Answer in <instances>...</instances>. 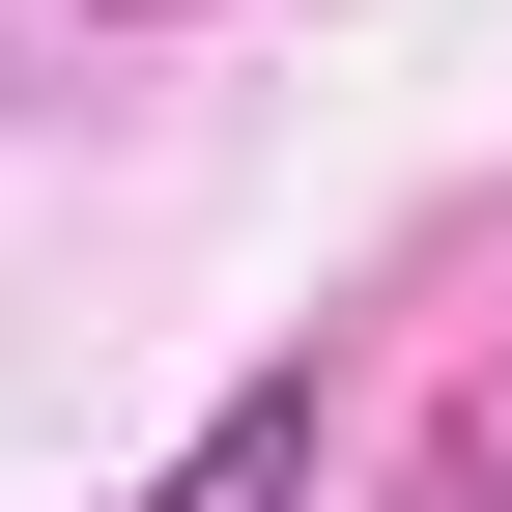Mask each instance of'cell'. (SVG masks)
Here are the masks:
<instances>
[{
    "mask_svg": "<svg viewBox=\"0 0 512 512\" xmlns=\"http://www.w3.org/2000/svg\"><path fill=\"white\" fill-rule=\"evenodd\" d=\"M143 512H313V370H256V399H228V427H200Z\"/></svg>",
    "mask_w": 512,
    "mask_h": 512,
    "instance_id": "6da1fadb",
    "label": "cell"
},
{
    "mask_svg": "<svg viewBox=\"0 0 512 512\" xmlns=\"http://www.w3.org/2000/svg\"><path fill=\"white\" fill-rule=\"evenodd\" d=\"M427 512H512V342L456 370V427H427Z\"/></svg>",
    "mask_w": 512,
    "mask_h": 512,
    "instance_id": "7a4b0ae2",
    "label": "cell"
}]
</instances>
